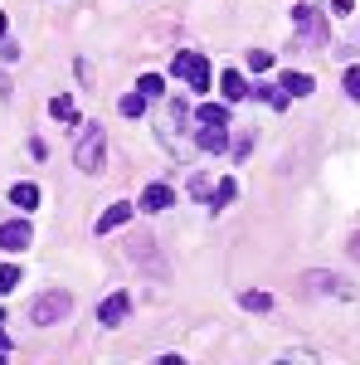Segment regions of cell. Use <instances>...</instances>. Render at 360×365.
<instances>
[{"label": "cell", "instance_id": "6da1fadb", "mask_svg": "<svg viewBox=\"0 0 360 365\" xmlns=\"http://www.w3.org/2000/svg\"><path fill=\"white\" fill-rule=\"evenodd\" d=\"M68 312H73V297H68L63 287H49V292H39V297L29 302V322H34V327H54Z\"/></svg>", "mask_w": 360, "mask_h": 365}, {"label": "cell", "instance_id": "7a4b0ae2", "mask_svg": "<svg viewBox=\"0 0 360 365\" xmlns=\"http://www.w3.org/2000/svg\"><path fill=\"white\" fill-rule=\"evenodd\" d=\"M292 25H297V39L307 49H326V15L317 5H297L292 10Z\"/></svg>", "mask_w": 360, "mask_h": 365}, {"label": "cell", "instance_id": "3957f363", "mask_svg": "<svg viewBox=\"0 0 360 365\" xmlns=\"http://www.w3.org/2000/svg\"><path fill=\"white\" fill-rule=\"evenodd\" d=\"M170 73H175V78H185L195 93H210V83H215L210 58H205V54H175V58H170Z\"/></svg>", "mask_w": 360, "mask_h": 365}, {"label": "cell", "instance_id": "277c9868", "mask_svg": "<svg viewBox=\"0 0 360 365\" xmlns=\"http://www.w3.org/2000/svg\"><path fill=\"white\" fill-rule=\"evenodd\" d=\"M103 146H108V132H103V127H88L83 137H78V146H73V166L98 170L103 166Z\"/></svg>", "mask_w": 360, "mask_h": 365}, {"label": "cell", "instance_id": "5b68a950", "mask_svg": "<svg viewBox=\"0 0 360 365\" xmlns=\"http://www.w3.org/2000/svg\"><path fill=\"white\" fill-rule=\"evenodd\" d=\"M302 287L307 292H322V297H351V292H356L346 278H336V273H326V268H307Z\"/></svg>", "mask_w": 360, "mask_h": 365}, {"label": "cell", "instance_id": "8992f818", "mask_svg": "<svg viewBox=\"0 0 360 365\" xmlns=\"http://www.w3.org/2000/svg\"><path fill=\"white\" fill-rule=\"evenodd\" d=\"M29 239H34L29 220H10V225H0V249L20 253V249H29Z\"/></svg>", "mask_w": 360, "mask_h": 365}, {"label": "cell", "instance_id": "52a82bcc", "mask_svg": "<svg viewBox=\"0 0 360 365\" xmlns=\"http://www.w3.org/2000/svg\"><path fill=\"white\" fill-rule=\"evenodd\" d=\"M127 312H132V297H127V292H112L108 302L98 307V322H103V327H122Z\"/></svg>", "mask_w": 360, "mask_h": 365}, {"label": "cell", "instance_id": "ba28073f", "mask_svg": "<svg viewBox=\"0 0 360 365\" xmlns=\"http://www.w3.org/2000/svg\"><path fill=\"white\" fill-rule=\"evenodd\" d=\"M170 205H175V190H170V185H146L137 210H146V215H161V210H170Z\"/></svg>", "mask_w": 360, "mask_h": 365}, {"label": "cell", "instance_id": "9c48e42d", "mask_svg": "<svg viewBox=\"0 0 360 365\" xmlns=\"http://www.w3.org/2000/svg\"><path fill=\"white\" fill-rule=\"evenodd\" d=\"M127 258H132V263H141V268H146V263H151V268H156V273H166V268H161V258H156V239H146V234H141V239H132V244H127Z\"/></svg>", "mask_w": 360, "mask_h": 365}, {"label": "cell", "instance_id": "30bf717a", "mask_svg": "<svg viewBox=\"0 0 360 365\" xmlns=\"http://www.w3.org/2000/svg\"><path fill=\"white\" fill-rule=\"evenodd\" d=\"M127 220H132V205H108V210H103V215H98V234H112V229H122L127 225Z\"/></svg>", "mask_w": 360, "mask_h": 365}, {"label": "cell", "instance_id": "8fae6325", "mask_svg": "<svg viewBox=\"0 0 360 365\" xmlns=\"http://www.w3.org/2000/svg\"><path fill=\"white\" fill-rule=\"evenodd\" d=\"M229 146H234V141H229L224 127H205V132H200V151H210V156H224Z\"/></svg>", "mask_w": 360, "mask_h": 365}, {"label": "cell", "instance_id": "7c38bea8", "mask_svg": "<svg viewBox=\"0 0 360 365\" xmlns=\"http://www.w3.org/2000/svg\"><path fill=\"white\" fill-rule=\"evenodd\" d=\"M220 88H224V103H239V98H249V83H244V73H234V68H224Z\"/></svg>", "mask_w": 360, "mask_h": 365}, {"label": "cell", "instance_id": "4fadbf2b", "mask_svg": "<svg viewBox=\"0 0 360 365\" xmlns=\"http://www.w3.org/2000/svg\"><path fill=\"white\" fill-rule=\"evenodd\" d=\"M312 88H317L312 73H282V93H287V98H307Z\"/></svg>", "mask_w": 360, "mask_h": 365}, {"label": "cell", "instance_id": "5bb4252c", "mask_svg": "<svg viewBox=\"0 0 360 365\" xmlns=\"http://www.w3.org/2000/svg\"><path fill=\"white\" fill-rule=\"evenodd\" d=\"M195 117H200V127H229V103H205Z\"/></svg>", "mask_w": 360, "mask_h": 365}, {"label": "cell", "instance_id": "9a60e30c", "mask_svg": "<svg viewBox=\"0 0 360 365\" xmlns=\"http://www.w3.org/2000/svg\"><path fill=\"white\" fill-rule=\"evenodd\" d=\"M10 205H15V210H34V205H39V185H34V180H20V185L10 190Z\"/></svg>", "mask_w": 360, "mask_h": 365}, {"label": "cell", "instance_id": "2e32d148", "mask_svg": "<svg viewBox=\"0 0 360 365\" xmlns=\"http://www.w3.org/2000/svg\"><path fill=\"white\" fill-rule=\"evenodd\" d=\"M234 195H239V180H234V175H224L220 185H215V195H210V200H215V210H224V205H229Z\"/></svg>", "mask_w": 360, "mask_h": 365}, {"label": "cell", "instance_id": "e0dca14e", "mask_svg": "<svg viewBox=\"0 0 360 365\" xmlns=\"http://www.w3.org/2000/svg\"><path fill=\"white\" fill-rule=\"evenodd\" d=\"M161 88H166V78L161 73H141V83H137V93L151 103V98H161Z\"/></svg>", "mask_w": 360, "mask_h": 365}, {"label": "cell", "instance_id": "ac0fdd59", "mask_svg": "<svg viewBox=\"0 0 360 365\" xmlns=\"http://www.w3.org/2000/svg\"><path fill=\"white\" fill-rule=\"evenodd\" d=\"M117 113H122V117H141V113H146V98H141V93H127V98L117 103Z\"/></svg>", "mask_w": 360, "mask_h": 365}, {"label": "cell", "instance_id": "d6986e66", "mask_svg": "<svg viewBox=\"0 0 360 365\" xmlns=\"http://www.w3.org/2000/svg\"><path fill=\"white\" fill-rule=\"evenodd\" d=\"M239 302H244V312H268V307H273L268 292H239Z\"/></svg>", "mask_w": 360, "mask_h": 365}, {"label": "cell", "instance_id": "ffe728a7", "mask_svg": "<svg viewBox=\"0 0 360 365\" xmlns=\"http://www.w3.org/2000/svg\"><path fill=\"white\" fill-rule=\"evenodd\" d=\"M49 117H58V122H78V108H73L68 98H54V103H49Z\"/></svg>", "mask_w": 360, "mask_h": 365}, {"label": "cell", "instance_id": "44dd1931", "mask_svg": "<svg viewBox=\"0 0 360 365\" xmlns=\"http://www.w3.org/2000/svg\"><path fill=\"white\" fill-rule=\"evenodd\" d=\"M253 98H268V103H273L277 113H282V108H287V103H292V98H287V93H282V88H253Z\"/></svg>", "mask_w": 360, "mask_h": 365}, {"label": "cell", "instance_id": "7402d4cb", "mask_svg": "<svg viewBox=\"0 0 360 365\" xmlns=\"http://www.w3.org/2000/svg\"><path fill=\"white\" fill-rule=\"evenodd\" d=\"M15 282H20V268L15 263H0V292H15Z\"/></svg>", "mask_w": 360, "mask_h": 365}, {"label": "cell", "instance_id": "603a6c76", "mask_svg": "<svg viewBox=\"0 0 360 365\" xmlns=\"http://www.w3.org/2000/svg\"><path fill=\"white\" fill-rule=\"evenodd\" d=\"M249 68H253V73H268V68H273V54H263V49H253V54H249Z\"/></svg>", "mask_w": 360, "mask_h": 365}, {"label": "cell", "instance_id": "cb8c5ba5", "mask_svg": "<svg viewBox=\"0 0 360 365\" xmlns=\"http://www.w3.org/2000/svg\"><path fill=\"white\" fill-rule=\"evenodd\" d=\"M346 93L360 103V68H346Z\"/></svg>", "mask_w": 360, "mask_h": 365}, {"label": "cell", "instance_id": "d4e9b609", "mask_svg": "<svg viewBox=\"0 0 360 365\" xmlns=\"http://www.w3.org/2000/svg\"><path fill=\"white\" fill-rule=\"evenodd\" d=\"M356 10V0H331V15H351Z\"/></svg>", "mask_w": 360, "mask_h": 365}, {"label": "cell", "instance_id": "484cf974", "mask_svg": "<svg viewBox=\"0 0 360 365\" xmlns=\"http://www.w3.org/2000/svg\"><path fill=\"white\" fill-rule=\"evenodd\" d=\"M351 258H360V234H351Z\"/></svg>", "mask_w": 360, "mask_h": 365}, {"label": "cell", "instance_id": "4316f807", "mask_svg": "<svg viewBox=\"0 0 360 365\" xmlns=\"http://www.w3.org/2000/svg\"><path fill=\"white\" fill-rule=\"evenodd\" d=\"M0 351H10V336H5V331H0Z\"/></svg>", "mask_w": 360, "mask_h": 365}, {"label": "cell", "instance_id": "83f0119b", "mask_svg": "<svg viewBox=\"0 0 360 365\" xmlns=\"http://www.w3.org/2000/svg\"><path fill=\"white\" fill-rule=\"evenodd\" d=\"M0 39H5V15H0Z\"/></svg>", "mask_w": 360, "mask_h": 365}]
</instances>
